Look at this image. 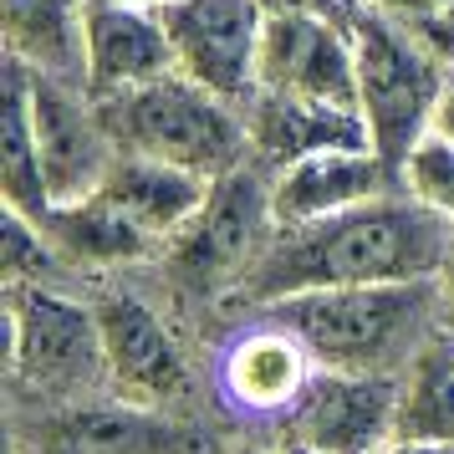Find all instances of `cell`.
I'll use <instances>...</instances> for the list:
<instances>
[{
  "instance_id": "cell-1",
  "label": "cell",
  "mask_w": 454,
  "mask_h": 454,
  "mask_svg": "<svg viewBox=\"0 0 454 454\" xmlns=\"http://www.w3.org/2000/svg\"><path fill=\"white\" fill-rule=\"evenodd\" d=\"M454 255V225L409 194H383L332 220L281 225L266 255L255 261L225 317L276 307L286 296L337 286H393V281H434Z\"/></svg>"
},
{
  "instance_id": "cell-2",
  "label": "cell",
  "mask_w": 454,
  "mask_h": 454,
  "mask_svg": "<svg viewBox=\"0 0 454 454\" xmlns=\"http://www.w3.org/2000/svg\"><path fill=\"white\" fill-rule=\"evenodd\" d=\"M261 311L296 332L322 372L403 378L413 357L434 337H444L439 281L307 291V296H286V301Z\"/></svg>"
},
{
  "instance_id": "cell-3",
  "label": "cell",
  "mask_w": 454,
  "mask_h": 454,
  "mask_svg": "<svg viewBox=\"0 0 454 454\" xmlns=\"http://www.w3.org/2000/svg\"><path fill=\"white\" fill-rule=\"evenodd\" d=\"M148 270H128V276H103L87 281V296L98 307V327H103V357H107V393H118L128 403L174 413V419H194L200 403H215L209 393V368L194 363L184 342V327L174 317V296L164 301L144 291Z\"/></svg>"
},
{
  "instance_id": "cell-4",
  "label": "cell",
  "mask_w": 454,
  "mask_h": 454,
  "mask_svg": "<svg viewBox=\"0 0 454 454\" xmlns=\"http://www.w3.org/2000/svg\"><path fill=\"white\" fill-rule=\"evenodd\" d=\"M276 205H270V168L240 164L209 184L200 215L168 240L164 261L153 266V281L179 301L200 311H230L235 291L255 261L276 240Z\"/></svg>"
},
{
  "instance_id": "cell-5",
  "label": "cell",
  "mask_w": 454,
  "mask_h": 454,
  "mask_svg": "<svg viewBox=\"0 0 454 454\" xmlns=\"http://www.w3.org/2000/svg\"><path fill=\"white\" fill-rule=\"evenodd\" d=\"M5 327H11L5 332L11 383L36 409H57V403L107 393L98 307L72 281L5 286Z\"/></svg>"
},
{
  "instance_id": "cell-6",
  "label": "cell",
  "mask_w": 454,
  "mask_h": 454,
  "mask_svg": "<svg viewBox=\"0 0 454 454\" xmlns=\"http://www.w3.org/2000/svg\"><path fill=\"white\" fill-rule=\"evenodd\" d=\"M103 118L118 153H144V159L179 164L205 179L250 164L246 107L215 98L179 72L164 82L133 87L123 98H103Z\"/></svg>"
},
{
  "instance_id": "cell-7",
  "label": "cell",
  "mask_w": 454,
  "mask_h": 454,
  "mask_svg": "<svg viewBox=\"0 0 454 454\" xmlns=\"http://www.w3.org/2000/svg\"><path fill=\"white\" fill-rule=\"evenodd\" d=\"M348 31L352 57H357V113L368 123L372 148L398 164L429 133L434 103L444 92L450 67H439L409 26L368 0H357Z\"/></svg>"
},
{
  "instance_id": "cell-8",
  "label": "cell",
  "mask_w": 454,
  "mask_h": 454,
  "mask_svg": "<svg viewBox=\"0 0 454 454\" xmlns=\"http://www.w3.org/2000/svg\"><path fill=\"white\" fill-rule=\"evenodd\" d=\"M205 368L215 403L255 434H276V424L301 403L311 378L322 372L301 348V337L266 311L230 317L225 337L215 342Z\"/></svg>"
},
{
  "instance_id": "cell-9",
  "label": "cell",
  "mask_w": 454,
  "mask_h": 454,
  "mask_svg": "<svg viewBox=\"0 0 454 454\" xmlns=\"http://www.w3.org/2000/svg\"><path fill=\"white\" fill-rule=\"evenodd\" d=\"M174 46V72L205 92L246 107L255 92L266 11L261 0H168L159 5Z\"/></svg>"
},
{
  "instance_id": "cell-10",
  "label": "cell",
  "mask_w": 454,
  "mask_h": 454,
  "mask_svg": "<svg viewBox=\"0 0 454 454\" xmlns=\"http://www.w3.org/2000/svg\"><path fill=\"white\" fill-rule=\"evenodd\" d=\"M281 444L311 454H372L398 439V378L317 372L301 403L276 424Z\"/></svg>"
},
{
  "instance_id": "cell-11",
  "label": "cell",
  "mask_w": 454,
  "mask_h": 454,
  "mask_svg": "<svg viewBox=\"0 0 454 454\" xmlns=\"http://www.w3.org/2000/svg\"><path fill=\"white\" fill-rule=\"evenodd\" d=\"M255 92L357 107V57L348 16H311V11L266 16Z\"/></svg>"
},
{
  "instance_id": "cell-12",
  "label": "cell",
  "mask_w": 454,
  "mask_h": 454,
  "mask_svg": "<svg viewBox=\"0 0 454 454\" xmlns=\"http://www.w3.org/2000/svg\"><path fill=\"white\" fill-rule=\"evenodd\" d=\"M31 113H36V138H42V168H46L51 205L87 200L107 179L113 159H118L103 103L82 82L31 77Z\"/></svg>"
},
{
  "instance_id": "cell-13",
  "label": "cell",
  "mask_w": 454,
  "mask_h": 454,
  "mask_svg": "<svg viewBox=\"0 0 454 454\" xmlns=\"http://www.w3.org/2000/svg\"><path fill=\"white\" fill-rule=\"evenodd\" d=\"M36 454H200L194 419L128 403L118 393L36 409Z\"/></svg>"
},
{
  "instance_id": "cell-14",
  "label": "cell",
  "mask_w": 454,
  "mask_h": 454,
  "mask_svg": "<svg viewBox=\"0 0 454 454\" xmlns=\"http://www.w3.org/2000/svg\"><path fill=\"white\" fill-rule=\"evenodd\" d=\"M174 77V46H168L164 16L153 5L128 0H87V42H82V82L87 92L123 98L133 87Z\"/></svg>"
},
{
  "instance_id": "cell-15",
  "label": "cell",
  "mask_w": 454,
  "mask_h": 454,
  "mask_svg": "<svg viewBox=\"0 0 454 454\" xmlns=\"http://www.w3.org/2000/svg\"><path fill=\"white\" fill-rule=\"evenodd\" d=\"M383 194H398V164L383 159L378 148H332V153H311L286 168H270L276 225L332 220Z\"/></svg>"
},
{
  "instance_id": "cell-16",
  "label": "cell",
  "mask_w": 454,
  "mask_h": 454,
  "mask_svg": "<svg viewBox=\"0 0 454 454\" xmlns=\"http://www.w3.org/2000/svg\"><path fill=\"white\" fill-rule=\"evenodd\" d=\"M250 159L266 168H286L311 153L332 148H372L368 123L357 107L317 103V98H281V92H250L246 103Z\"/></svg>"
},
{
  "instance_id": "cell-17",
  "label": "cell",
  "mask_w": 454,
  "mask_h": 454,
  "mask_svg": "<svg viewBox=\"0 0 454 454\" xmlns=\"http://www.w3.org/2000/svg\"><path fill=\"white\" fill-rule=\"evenodd\" d=\"M209 184L215 179L189 174L179 164H159V159H144V153H118L113 168H107V179L92 194L118 209L133 230H144L153 246L168 250V240L200 215Z\"/></svg>"
},
{
  "instance_id": "cell-18",
  "label": "cell",
  "mask_w": 454,
  "mask_h": 454,
  "mask_svg": "<svg viewBox=\"0 0 454 454\" xmlns=\"http://www.w3.org/2000/svg\"><path fill=\"white\" fill-rule=\"evenodd\" d=\"M0 36L5 62L26 67L31 77L82 82L87 0H0Z\"/></svg>"
},
{
  "instance_id": "cell-19",
  "label": "cell",
  "mask_w": 454,
  "mask_h": 454,
  "mask_svg": "<svg viewBox=\"0 0 454 454\" xmlns=\"http://www.w3.org/2000/svg\"><path fill=\"white\" fill-rule=\"evenodd\" d=\"M0 200L31 220L51 215V189L42 168V138L31 113V72L5 62V107H0Z\"/></svg>"
},
{
  "instance_id": "cell-20",
  "label": "cell",
  "mask_w": 454,
  "mask_h": 454,
  "mask_svg": "<svg viewBox=\"0 0 454 454\" xmlns=\"http://www.w3.org/2000/svg\"><path fill=\"white\" fill-rule=\"evenodd\" d=\"M398 434L454 444V337H434L398 378Z\"/></svg>"
},
{
  "instance_id": "cell-21",
  "label": "cell",
  "mask_w": 454,
  "mask_h": 454,
  "mask_svg": "<svg viewBox=\"0 0 454 454\" xmlns=\"http://www.w3.org/2000/svg\"><path fill=\"white\" fill-rule=\"evenodd\" d=\"M0 276L5 286H51V281H72L62 255L51 246L42 220H31L21 209H5V240H0ZM82 286V281H72Z\"/></svg>"
},
{
  "instance_id": "cell-22",
  "label": "cell",
  "mask_w": 454,
  "mask_h": 454,
  "mask_svg": "<svg viewBox=\"0 0 454 454\" xmlns=\"http://www.w3.org/2000/svg\"><path fill=\"white\" fill-rule=\"evenodd\" d=\"M398 189L413 205H424L439 215L444 225H454V144L439 133H424L419 144L398 159Z\"/></svg>"
},
{
  "instance_id": "cell-23",
  "label": "cell",
  "mask_w": 454,
  "mask_h": 454,
  "mask_svg": "<svg viewBox=\"0 0 454 454\" xmlns=\"http://www.w3.org/2000/svg\"><path fill=\"white\" fill-rule=\"evenodd\" d=\"M419 36V46L429 51L439 67H450L454 72V5H439V11H424V16H413L403 21Z\"/></svg>"
},
{
  "instance_id": "cell-24",
  "label": "cell",
  "mask_w": 454,
  "mask_h": 454,
  "mask_svg": "<svg viewBox=\"0 0 454 454\" xmlns=\"http://www.w3.org/2000/svg\"><path fill=\"white\" fill-rule=\"evenodd\" d=\"M266 16H286V11H311V16H352L357 0H261Z\"/></svg>"
},
{
  "instance_id": "cell-25",
  "label": "cell",
  "mask_w": 454,
  "mask_h": 454,
  "mask_svg": "<svg viewBox=\"0 0 454 454\" xmlns=\"http://www.w3.org/2000/svg\"><path fill=\"white\" fill-rule=\"evenodd\" d=\"M429 133H439V138H450L454 144V72L444 77V92H439V103H434Z\"/></svg>"
},
{
  "instance_id": "cell-26",
  "label": "cell",
  "mask_w": 454,
  "mask_h": 454,
  "mask_svg": "<svg viewBox=\"0 0 454 454\" xmlns=\"http://www.w3.org/2000/svg\"><path fill=\"white\" fill-rule=\"evenodd\" d=\"M378 11H388L398 21H413V16H424V11H439V5H454V0H368Z\"/></svg>"
},
{
  "instance_id": "cell-27",
  "label": "cell",
  "mask_w": 454,
  "mask_h": 454,
  "mask_svg": "<svg viewBox=\"0 0 454 454\" xmlns=\"http://www.w3.org/2000/svg\"><path fill=\"white\" fill-rule=\"evenodd\" d=\"M434 281H439V317H444V337H454V255L444 261V270H439Z\"/></svg>"
},
{
  "instance_id": "cell-28",
  "label": "cell",
  "mask_w": 454,
  "mask_h": 454,
  "mask_svg": "<svg viewBox=\"0 0 454 454\" xmlns=\"http://www.w3.org/2000/svg\"><path fill=\"white\" fill-rule=\"evenodd\" d=\"M225 454H281V439H276V434H255V429H246Z\"/></svg>"
},
{
  "instance_id": "cell-29",
  "label": "cell",
  "mask_w": 454,
  "mask_h": 454,
  "mask_svg": "<svg viewBox=\"0 0 454 454\" xmlns=\"http://www.w3.org/2000/svg\"><path fill=\"white\" fill-rule=\"evenodd\" d=\"M372 454H454V444H434V439H393V444H383V450H372Z\"/></svg>"
},
{
  "instance_id": "cell-30",
  "label": "cell",
  "mask_w": 454,
  "mask_h": 454,
  "mask_svg": "<svg viewBox=\"0 0 454 454\" xmlns=\"http://www.w3.org/2000/svg\"><path fill=\"white\" fill-rule=\"evenodd\" d=\"M128 5H153V11H159V5H168V0H128Z\"/></svg>"
},
{
  "instance_id": "cell-31",
  "label": "cell",
  "mask_w": 454,
  "mask_h": 454,
  "mask_svg": "<svg viewBox=\"0 0 454 454\" xmlns=\"http://www.w3.org/2000/svg\"><path fill=\"white\" fill-rule=\"evenodd\" d=\"M281 454H311V450H301V444H281Z\"/></svg>"
}]
</instances>
